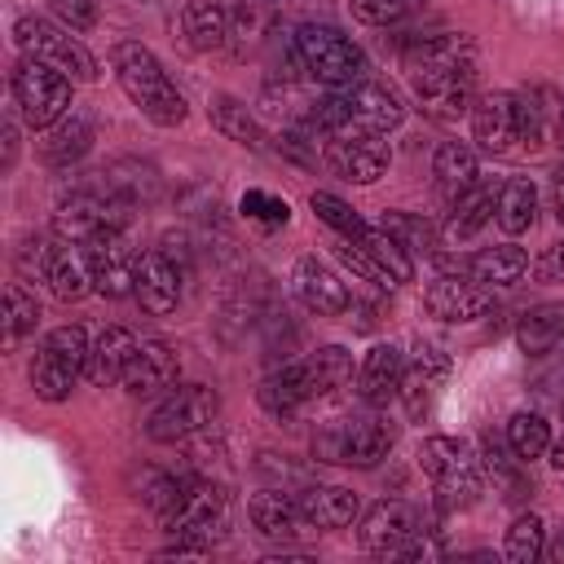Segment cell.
Listing matches in <instances>:
<instances>
[{"instance_id": "6da1fadb", "label": "cell", "mask_w": 564, "mask_h": 564, "mask_svg": "<svg viewBox=\"0 0 564 564\" xmlns=\"http://www.w3.org/2000/svg\"><path fill=\"white\" fill-rule=\"evenodd\" d=\"M414 101L436 119H458L476 101V44L463 31L419 35L405 48Z\"/></svg>"}, {"instance_id": "7a4b0ae2", "label": "cell", "mask_w": 564, "mask_h": 564, "mask_svg": "<svg viewBox=\"0 0 564 564\" xmlns=\"http://www.w3.org/2000/svg\"><path fill=\"white\" fill-rule=\"evenodd\" d=\"M110 62H115V75H119V88L132 97V106L159 123V128H176L185 119V97L176 93V84L167 79V70L159 66V57L137 44V40H119L110 48Z\"/></svg>"}, {"instance_id": "3957f363", "label": "cell", "mask_w": 564, "mask_h": 564, "mask_svg": "<svg viewBox=\"0 0 564 564\" xmlns=\"http://www.w3.org/2000/svg\"><path fill=\"white\" fill-rule=\"evenodd\" d=\"M295 57L300 66L326 84V88H348L366 79V53L330 22H308L295 31Z\"/></svg>"}, {"instance_id": "277c9868", "label": "cell", "mask_w": 564, "mask_h": 564, "mask_svg": "<svg viewBox=\"0 0 564 564\" xmlns=\"http://www.w3.org/2000/svg\"><path fill=\"white\" fill-rule=\"evenodd\" d=\"M229 520H234V507H229V494L216 480H185L176 502L163 511L167 533L185 538V542H198V546L220 542L229 533Z\"/></svg>"}, {"instance_id": "5b68a950", "label": "cell", "mask_w": 564, "mask_h": 564, "mask_svg": "<svg viewBox=\"0 0 564 564\" xmlns=\"http://www.w3.org/2000/svg\"><path fill=\"white\" fill-rule=\"evenodd\" d=\"M13 44L22 48V57H35V62H48L53 70L79 79V84H93L101 70H97V57L79 44V35L70 26H53L48 18H35V13H22L13 22Z\"/></svg>"}, {"instance_id": "8992f818", "label": "cell", "mask_w": 564, "mask_h": 564, "mask_svg": "<svg viewBox=\"0 0 564 564\" xmlns=\"http://www.w3.org/2000/svg\"><path fill=\"white\" fill-rule=\"evenodd\" d=\"M397 441V427L379 414L370 419H335L313 436V458L322 463H348V467H375L388 458Z\"/></svg>"}, {"instance_id": "52a82bcc", "label": "cell", "mask_w": 564, "mask_h": 564, "mask_svg": "<svg viewBox=\"0 0 564 564\" xmlns=\"http://www.w3.org/2000/svg\"><path fill=\"white\" fill-rule=\"evenodd\" d=\"M419 467L441 494V507H471L480 494V458L458 436H427L419 445Z\"/></svg>"}, {"instance_id": "ba28073f", "label": "cell", "mask_w": 564, "mask_h": 564, "mask_svg": "<svg viewBox=\"0 0 564 564\" xmlns=\"http://www.w3.org/2000/svg\"><path fill=\"white\" fill-rule=\"evenodd\" d=\"M88 348L93 344H88L84 326H57L40 344V352L31 361V388H35V397L40 401H66L70 388H75V379L88 370Z\"/></svg>"}, {"instance_id": "9c48e42d", "label": "cell", "mask_w": 564, "mask_h": 564, "mask_svg": "<svg viewBox=\"0 0 564 564\" xmlns=\"http://www.w3.org/2000/svg\"><path fill=\"white\" fill-rule=\"evenodd\" d=\"M9 88H13V101H18V110L31 128H53L70 110V75L53 70L48 62L18 57L13 75H9Z\"/></svg>"}, {"instance_id": "30bf717a", "label": "cell", "mask_w": 564, "mask_h": 564, "mask_svg": "<svg viewBox=\"0 0 564 564\" xmlns=\"http://www.w3.org/2000/svg\"><path fill=\"white\" fill-rule=\"evenodd\" d=\"M18 264L22 273L48 282V291L57 300H84L88 286H93V269H88V256L66 247V242H48L40 234H26L22 247H18Z\"/></svg>"}, {"instance_id": "8fae6325", "label": "cell", "mask_w": 564, "mask_h": 564, "mask_svg": "<svg viewBox=\"0 0 564 564\" xmlns=\"http://www.w3.org/2000/svg\"><path fill=\"white\" fill-rule=\"evenodd\" d=\"M220 414V397L216 388L207 383H181L172 388L145 419V436L159 441V445H176V441H189L198 436L207 423H216Z\"/></svg>"}, {"instance_id": "7c38bea8", "label": "cell", "mask_w": 564, "mask_h": 564, "mask_svg": "<svg viewBox=\"0 0 564 564\" xmlns=\"http://www.w3.org/2000/svg\"><path fill=\"white\" fill-rule=\"evenodd\" d=\"M128 216H132V207L123 198H115L110 189H75L70 198L57 203L53 229L66 242H88L101 234H119L128 225Z\"/></svg>"}, {"instance_id": "4fadbf2b", "label": "cell", "mask_w": 564, "mask_h": 564, "mask_svg": "<svg viewBox=\"0 0 564 564\" xmlns=\"http://www.w3.org/2000/svg\"><path fill=\"white\" fill-rule=\"evenodd\" d=\"M419 533H423V520L401 498H388V502L370 507L366 520H361V546L375 551V555H405Z\"/></svg>"}, {"instance_id": "5bb4252c", "label": "cell", "mask_w": 564, "mask_h": 564, "mask_svg": "<svg viewBox=\"0 0 564 564\" xmlns=\"http://www.w3.org/2000/svg\"><path fill=\"white\" fill-rule=\"evenodd\" d=\"M84 256H88V269H93V286H97L106 300H119V295H128V291L137 286V260H141V256L128 247L123 229H119V234L88 238Z\"/></svg>"}, {"instance_id": "9a60e30c", "label": "cell", "mask_w": 564, "mask_h": 564, "mask_svg": "<svg viewBox=\"0 0 564 564\" xmlns=\"http://www.w3.org/2000/svg\"><path fill=\"white\" fill-rule=\"evenodd\" d=\"M388 145L383 137H330L322 141V163L344 176V181H357V185H375L383 172H388Z\"/></svg>"}, {"instance_id": "2e32d148", "label": "cell", "mask_w": 564, "mask_h": 564, "mask_svg": "<svg viewBox=\"0 0 564 564\" xmlns=\"http://www.w3.org/2000/svg\"><path fill=\"white\" fill-rule=\"evenodd\" d=\"M489 304H494V291L480 286L476 278H458V273H441V278H432L427 291H423V308H427L432 317H441V322H471V317H480Z\"/></svg>"}, {"instance_id": "e0dca14e", "label": "cell", "mask_w": 564, "mask_h": 564, "mask_svg": "<svg viewBox=\"0 0 564 564\" xmlns=\"http://www.w3.org/2000/svg\"><path fill=\"white\" fill-rule=\"evenodd\" d=\"M471 141L489 154H507L511 141H520L516 93H485L471 101Z\"/></svg>"}, {"instance_id": "ac0fdd59", "label": "cell", "mask_w": 564, "mask_h": 564, "mask_svg": "<svg viewBox=\"0 0 564 564\" xmlns=\"http://www.w3.org/2000/svg\"><path fill=\"white\" fill-rule=\"evenodd\" d=\"M132 295H137L141 308L154 313V317L172 313V308L181 304V264H176L163 247H159V251H145V256L137 260V286H132Z\"/></svg>"}, {"instance_id": "d6986e66", "label": "cell", "mask_w": 564, "mask_h": 564, "mask_svg": "<svg viewBox=\"0 0 564 564\" xmlns=\"http://www.w3.org/2000/svg\"><path fill=\"white\" fill-rule=\"evenodd\" d=\"M291 286H295L300 304H304L308 313H317V317H339V313H348V304H352L348 286H344V282H339V278H335L317 256L295 260Z\"/></svg>"}, {"instance_id": "ffe728a7", "label": "cell", "mask_w": 564, "mask_h": 564, "mask_svg": "<svg viewBox=\"0 0 564 564\" xmlns=\"http://www.w3.org/2000/svg\"><path fill=\"white\" fill-rule=\"evenodd\" d=\"M176 375H181L176 348L163 344V339H141L137 352H132V361H128V370H123V388L132 397H154V392L172 388Z\"/></svg>"}, {"instance_id": "44dd1931", "label": "cell", "mask_w": 564, "mask_h": 564, "mask_svg": "<svg viewBox=\"0 0 564 564\" xmlns=\"http://www.w3.org/2000/svg\"><path fill=\"white\" fill-rule=\"evenodd\" d=\"M445 379H449V357H445V348H436V344H419V352L405 361V375H401L405 410L419 419V414L432 405V397L441 392Z\"/></svg>"}, {"instance_id": "7402d4cb", "label": "cell", "mask_w": 564, "mask_h": 564, "mask_svg": "<svg viewBox=\"0 0 564 564\" xmlns=\"http://www.w3.org/2000/svg\"><path fill=\"white\" fill-rule=\"evenodd\" d=\"M295 507H300L304 524H313V529H344L361 511L357 494L344 489V485H304L295 494Z\"/></svg>"}, {"instance_id": "603a6c76", "label": "cell", "mask_w": 564, "mask_h": 564, "mask_svg": "<svg viewBox=\"0 0 564 564\" xmlns=\"http://www.w3.org/2000/svg\"><path fill=\"white\" fill-rule=\"evenodd\" d=\"M498 181H471L458 198H454V212H449V220H445V238L449 242H467V238H476L489 220H494V212H498Z\"/></svg>"}, {"instance_id": "cb8c5ba5", "label": "cell", "mask_w": 564, "mask_h": 564, "mask_svg": "<svg viewBox=\"0 0 564 564\" xmlns=\"http://www.w3.org/2000/svg\"><path fill=\"white\" fill-rule=\"evenodd\" d=\"M132 352H137V335H132L128 326H106V330L97 335V344L88 348V370H84V375H88L97 388L123 383V370H128Z\"/></svg>"}, {"instance_id": "d4e9b609", "label": "cell", "mask_w": 564, "mask_h": 564, "mask_svg": "<svg viewBox=\"0 0 564 564\" xmlns=\"http://www.w3.org/2000/svg\"><path fill=\"white\" fill-rule=\"evenodd\" d=\"M256 397H260V405H264L273 419H295V414L313 401V392H308V379H304V366H300V361H286L282 370L264 375V379H260V388H256Z\"/></svg>"}, {"instance_id": "484cf974", "label": "cell", "mask_w": 564, "mask_h": 564, "mask_svg": "<svg viewBox=\"0 0 564 564\" xmlns=\"http://www.w3.org/2000/svg\"><path fill=\"white\" fill-rule=\"evenodd\" d=\"M247 516H251L256 533L269 538V542H291V538L300 533V524H304L295 498H286L282 489H260V494H251Z\"/></svg>"}, {"instance_id": "4316f807", "label": "cell", "mask_w": 564, "mask_h": 564, "mask_svg": "<svg viewBox=\"0 0 564 564\" xmlns=\"http://www.w3.org/2000/svg\"><path fill=\"white\" fill-rule=\"evenodd\" d=\"M229 26H234V0H189L185 4V35L198 53L229 48Z\"/></svg>"}, {"instance_id": "83f0119b", "label": "cell", "mask_w": 564, "mask_h": 564, "mask_svg": "<svg viewBox=\"0 0 564 564\" xmlns=\"http://www.w3.org/2000/svg\"><path fill=\"white\" fill-rule=\"evenodd\" d=\"M401 375H405V357H401V348H392V344H375V348L366 352V361H361V379H357V388H361V397H366L370 405H388V401L401 392Z\"/></svg>"}, {"instance_id": "f1b7e54d", "label": "cell", "mask_w": 564, "mask_h": 564, "mask_svg": "<svg viewBox=\"0 0 564 564\" xmlns=\"http://www.w3.org/2000/svg\"><path fill=\"white\" fill-rule=\"evenodd\" d=\"M516 344H520V352H529V357H542V352H551L555 344H564V300L524 308L520 322H516Z\"/></svg>"}, {"instance_id": "f546056e", "label": "cell", "mask_w": 564, "mask_h": 564, "mask_svg": "<svg viewBox=\"0 0 564 564\" xmlns=\"http://www.w3.org/2000/svg\"><path fill=\"white\" fill-rule=\"evenodd\" d=\"M278 22V0H234V26H229V48L238 57H247L251 48H260L269 40Z\"/></svg>"}, {"instance_id": "4dcf8cb0", "label": "cell", "mask_w": 564, "mask_h": 564, "mask_svg": "<svg viewBox=\"0 0 564 564\" xmlns=\"http://www.w3.org/2000/svg\"><path fill=\"white\" fill-rule=\"evenodd\" d=\"M207 119H212V128H216L220 137H229V141H238V145H247V150H264V128L256 123V115H251L238 97H229V93L212 97Z\"/></svg>"}, {"instance_id": "1f68e13d", "label": "cell", "mask_w": 564, "mask_h": 564, "mask_svg": "<svg viewBox=\"0 0 564 564\" xmlns=\"http://www.w3.org/2000/svg\"><path fill=\"white\" fill-rule=\"evenodd\" d=\"M88 145H93V123H88L84 115H66V119H57V123L48 128V137L40 141V154H44V163H53V167H70L75 159L88 154Z\"/></svg>"}, {"instance_id": "d6a6232c", "label": "cell", "mask_w": 564, "mask_h": 564, "mask_svg": "<svg viewBox=\"0 0 564 564\" xmlns=\"http://www.w3.org/2000/svg\"><path fill=\"white\" fill-rule=\"evenodd\" d=\"M524 269H529V256L520 251V247H511V242H502V247H485V251H476L471 256V264H467V273L480 282V286H516L520 278H524Z\"/></svg>"}, {"instance_id": "836d02e7", "label": "cell", "mask_w": 564, "mask_h": 564, "mask_svg": "<svg viewBox=\"0 0 564 564\" xmlns=\"http://www.w3.org/2000/svg\"><path fill=\"white\" fill-rule=\"evenodd\" d=\"M101 176H106V189H110L115 198H123L128 207L150 203V198L159 194V172H154L150 163H141V159H115Z\"/></svg>"}, {"instance_id": "e575fe53", "label": "cell", "mask_w": 564, "mask_h": 564, "mask_svg": "<svg viewBox=\"0 0 564 564\" xmlns=\"http://www.w3.org/2000/svg\"><path fill=\"white\" fill-rule=\"evenodd\" d=\"M300 366H304V379H308L313 397H326V392H335L352 379V352L339 348V344H326V348L300 357Z\"/></svg>"}, {"instance_id": "d590c367", "label": "cell", "mask_w": 564, "mask_h": 564, "mask_svg": "<svg viewBox=\"0 0 564 564\" xmlns=\"http://www.w3.org/2000/svg\"><path fill=\"white\" fill-rule=\"evenodd\" d=\"M494 220L502 225V234H524V229H533V220H538V189H533V181L529 176H516V181H507L502 189H498V212H494Z\"/></svg>"}, {"instance_id": "8d00e7d4", "label": "cell", "mask_w": 564, "mask_h": 564, "mask_svg": "<svg viewBox=\"0 0 564 564\" xmlns=\"http://www.w3.org/2000/svg\"><path fill=\"white\" fill-rule=\"evenodd\" d=\"M432 176H436V185L445 189V194H463L471 181H476V150L467 145V141H445L441 150H436V159H432Z\"/></svg>"}, {"instance_id": "74e56055", "label": "cell", "mask_w": 564, "mask_h": 564, "mask_svg": "<svg viewBox=\"0 0 564 564\" xmlns=\"http://www.w3.org/2000/svg\"><path fill=\"white\" fill-rule=\"evenodd\" d=\"M507 449L529 463V458H542L551 449V423L538 414V410H516L507 419Z\"/></svg>"}, {"instance_id": "f35d334b", "label": "cell", "mask_w": 564, "mask_h": 564, "mask_svg": "<svg viewBox=\"0 0 564 564\" xmlns=\"http://www.w3.org/2000/svg\"><path fill=\"white\" fill-rule=\"evenodd\" d=\"M352 242H361V247L375 256V264L392 278V286H401V282H410V278H414V256H410V251H405V247H401L383 225H379V229H370V225H366V234H361V238H352Z\"/></svg>"}, {"instance_id": "ab89813d", "label": "cell", "mask_w": 564, "mask_h": 564, "mask_svg": "<svg viewBox=\"0 0 564 564\" xmlns=\"http://www.w3.org/2000/svg\"><path fill=\"white\" fill-rule=\"evenodd\" d=\"M35 326H40V300H35V291H26L22 282H9L4 286V344L18 348Z\"/></svg>"}, {"instance_id": "60d3db41", "label": "cell", "mask_w": 564, "mask_h": 564, "mask_svg": "<svg viewBox=\"0 0 564 564\" xmlns=\"http://www.w3.org/2000/svg\"><path fill=\"white\" fill-rule=\"evenodd\" d=\"M383 229H388L410 256H436V229H432L423 216H414V212H388V216H383Z\"/></svg>"}, {"instance_id": "b9f144b4", "label": "cell", "mask_w": 564, "mask_h": 564, "mask_svg": "<svg viewBox=\"0 0 564 564\" xmlns=\"http://www.w3.org/2000/svg\"><path fill=\"white\" fill-rule=\"evenodd\" d=\"M542 538H546L542 520H538L533 511H524V516H516V520H511L507 542H502V555H507L511 564H533V560L542 555Z\"/></svg>"}, {"instance_id": "7bdbcfd3", "label": "cell", "mask_w": 564, "mask_h": 564, "mask_svg": "<svg viewBox=\"0 0 564 564\" xmlns=\"http://www.w3.org/2000/svg\"><path fill=\"white\" fill-rule=\"evenodd\" d=\"M308 207H313L317 220L330 225L339 238H361V234H366V220H361L344 198H335V194H326V189H313V194H308Z\"/></svg>"}, {"instance_id": "ee69618b", "label": "cell", "mask_w": 564, "mask_h": 564, "mask_svg": "<svg viewBox=\"0 0 564 564\" xmlns=\"http://www.w3.org/2000/svg\"><path fill=\"white\" fill-rule=\"evenodd\" d=\"M348 9H352V18L366 22V26H397V22H405L410 13H419L423 0H348Z\"/></svg>"}, {"instance_id": "f6af8a7d", "label": "cell", "mask_w": 564, "mask_h": 564, "mask_svg": "<svg viewBox=\"0 0 564 564\" xmlns=\"http://www.w3.org/2000/svg\"><path fill=\"white\" fill-rule=\"evenodd\" d=\"M181 485H185V480H176V476H167V471H159V467H141V476H137V498L163 516V511L176 502Z\"/></svg>"}, {"instance_id": "bcb514c9", "label": "cell", "mask_w": 564, "mask_h": 564, "mask_svg": "<svg viewBox=\"0 0 564 564\" xmlns=\"http://www.w3.org/2000/svg\"><path fill=\"white\" fill-rule=\"evenodd\" d=\"M238 207H242V216H247V220H256V225H264V229H278V225H286V220H291L286 198H278V194H269V189H247Z\"/></svg>"}, {"instance_id": "7dc6e473", "label": "cell", "mask_w": 564, "mask_h": 564, "mask_svg": "<svg viewBox=\"0 0 564 564\" xmlns=\"http://www.w3.org/2000/svg\"><path fill=\"white\" fill-rule=\"evenodd\" d=\"M48 9L70 31H93L97 26V0H48Z\"/></svg>"}, {"instance_id": "c3c4849f", "label": "cell", "mask_w": 564, "mask_h": 564, "mask_svg": "<svg viewBox=\"0 0 564 564\" xmlns=\"http://www.w3.org/2000/svg\"><path fill=\"white\" fill-rule=\"evenodd\" d=\"M533 273H538L542 282H564V242H555V247H546V251L538 256V264H533Z\"/></svg>"}, {"instance_id": "681fc988", "label": "cell", "mask_w": 564, "mask_h": 564, "mask_svg": "<svg viewBox=\"0 0 564 564\" xmlns=\"http://www.w3.org/2000/svg\"><path fill=\"white\" fill-rule=\"evenodd\" d=\"M551 203H555V216H560V225H564V172L551 176Z\"/></svg>"}, {"instance_id": "f907efd6", "label": "cell", "mask_w": 564, "mask_h": 564, "mask_svg": "<svg viewBox=\"0 0 564 564\" xmlns=\"http://www.w3.org/2000/svg\"><path fill=\"white\" fill-rule=\"evenodd\" d=\"M551 467H564V441L551 449Z\"/></svg>"}, {"instance_id": "816d5d0a", "label": "cell", "mask_w": 564, "mask_h": 564, "mask_svg": "<svg viewBox=\"0 0 564 564\" xmlns=\"http://www.w3.org/2000/svg\"><path fill=\"white\" fill-rule=\"evenodd\" d=\"M555 141L564 145V106H560V123H555Z\"/></svg>"}]
</instances>
